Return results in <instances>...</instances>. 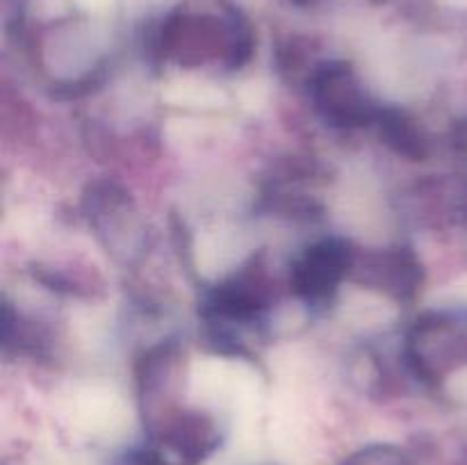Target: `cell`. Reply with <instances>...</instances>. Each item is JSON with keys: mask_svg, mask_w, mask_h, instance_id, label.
<instances>
[{"mask_svg": "<svg viewBox=\"0 0 467 465\" xmlns=\"http://www.w3.org/2000/svg\"><path fill=\"white\" fill-rule=\"evenodd\" d=\"M379 132L381 140L395 150L401 158H409L413 162H420L429 155V144L424 140L422 130L418 123L409 117L406 112L395 108H381L377 117Z\"/></svg>", "mask_w": 467, "mask_h": 465, "instance_id": "5", "label": "cell"}, {"mask_svg": "<svg viewBox=\"0 0 467 465\" xmlns=\"http://www.w3.org/2000/svg\"><path fill=\"white\" fill-rule=\"evenodd\" d=\"M153 46L162 57H176L182 64H201L210 55H222L228 67L237 68L249 59L254 36L235 9L223 14L178 9L164 18Z\"/></svg>", "mask_w": 467, "mask_h": 465, "instance_id": "1", "label": "cell"}, {"mask_svg": "<svg viewBox=\"0 0 467 465\" xmlns=\"http://www.w3.org/2000/svg\"><path fill=\"white\" fill-rule=\"evenodd\" d=\"M351 274L356 281L397 296L410 299L422 283V267L418 258L406 249L372 251L365 258H354Z\"/></svg>", "mask_w": 467, "mask_h": 465, "instance_id": "4", "label": "cell"}, {"mask_svg": "<svg viewBox=\"0 0 467 465\" xmlns=\"http://www.w3.org/2000/svg\"><path fill=\"white\" fill-rule=\"evenodd\" d=\"M356 253L345 240L327 237L308 246L299 260L292 264V290L306 301L322 304L336 294L337 285L345 281L354 267Z\"/></svg>", "mask_w": 467, "mask_h": 465, "instance_id": "3", "label": "cell"}, {"mask_svg": "<svg viewBox=\"0 0 467 465\" xmlns=\"http://www.w3.org/2000/svg\"><path fill=\"white\" fill-rule=\"evenodd\" d=\"M119 465H169L164 456L153 447H140V450H130L121 459Z\"/></svg>", "mask_w": 467, "mask_h": 465, "instance_id": "6", "label": "cell"}, {"mask_svg": "<svg viewBox=\"0 0 467 465\" xmlns=\"http://www.w3.org/2000/svg\"><path fill=\"white\" fill-rule=\"evenodd\" d=\"M295 5H299V7H308V5H313L315 0H292Z\"/></svg>", "mask_w": 467, "mask_h": 465, "instance_id": "7", "label": "cell"}, {"mask_svg": "<svg viewBox=\"0 0 467 465\" xmlns=\"http://www.w3.org/2000/svg\"><path fill=\"white\" fill-rule=\"evenodd\" d=\"M310 98L327 123L336 128H363L377 123L379 108L347 62H327L310 76Z\"/></svg>", "mask_w": 467, "mask_h": 465, "instance_id": "2", "label": "cell"}]
</instances>
